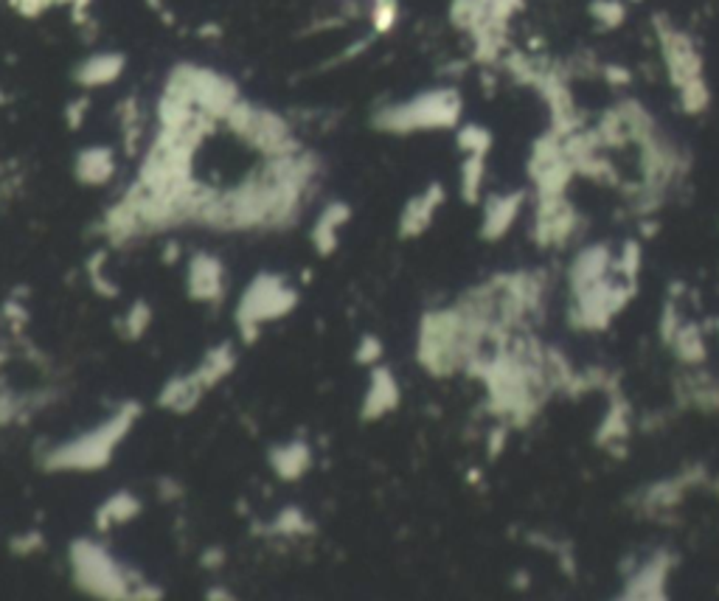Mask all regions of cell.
I'll use <instances>...</instances> for the list:
<instances>
[{
	"label": "cell",
	"instance_id": "obj_1",
	"mask_svg": "<svg viewBox=\"0 0 719 601\" xmlns=\"http://www.w3.org/2000/svg\"><path fill=\"white\" fill-rule=\"evenodd\" d=\"M135 416H138L135 405L122 407L116 416L107 419L101 427L57 447L54 453L46 459V467L48 469H82V472L104 467L112 459V449H116L119 441L130 433Z\"/></svg>",
	"mask_w": 719,
	"mask_h": 601
},
{
	"label": "cell",
	"instance_id": "obj_2",
	"mask_svg": "<svg viewBox=\"0 0 719 601\" xmlns=\"http://www.w3.org/2000/svg\"><path fill=\"white\" fill-rule=\"evenodd\" d=\"M295 300H298L295 290L287 287V281L281 276H270V273L259 276L245 290V295L239 300V310H237V321L242 326V334L248 337V341H253L261 323L284 318L287 312H292Z\"/></svg>",
	"mask_w": 719,
	"mask_h": 601
},
{
	"label": "cell",
	"instance_id": "obj_3",
	"mask_svg": "<svg viewBox=\"0 0 719 601\" xmlns=\"http://www.w3.org/2000/svg\"><path fill=\"white\" fill-rule=\"evenodd\" d=\"M459 96L452 90L425 93L407 104L391 107L376 116V124L391 132H407V130H430V127H449L459 119Z\"/></svg>",
	"mask_w": 719,
	"mask_h": 601
},
{
	"label": "cell",
	"instance_id": "obj_4",
	"mask_svg": "<svg viewBox=\"0 0 719 601\" xmlns=\"http://www.w3.org/2000/svg\"><path fill=\"white\" fill-rule=\"evenodd\" d=\"M70 562H73V574H77V582L96 593V596H107V598H122L127 596L130 585L124 571L119 568V562H112L110 554L104 548H99L96 543H73L70 548Z\"/></svg>",
	"mask_w": 719,
	"mask_h": 601
},
{
	"label": "cell",
	"instance_id": "obj_5",
	"mask_svg": "<svg viewBox=\"0 0 719 601\" xmlns=\"http://www.w3.org/2000/svg\"><path fill=\"white\" fill-rule=\"evenodd\" d=\"M225 292V270L222 261L208 256V253H197L188 265V295L195 300H219Z\"/></svg>",
	"mask_w": 719,
	"mask_h": 601
},
{
	"label": "cell",
	"instance_id": "obj_6",
	"mask_svg": "<svg viewBox=\"0 0 719 601\" xmlns=\"http://www.w3.org/2000/svg\"><path fill=\"white\" fill-rule=\"evenodd\" d=\"M397 405H399V385L394 380V374L383 365H376L371 374L365 402H363V419H380Z\"/></svg>",
	"mask_w": 719,
	"mask_h": 601
},
{
	"label": "cell",
	"instance_id": "obj_7",
	"mask_svg": "<svg viewBox=\"0 0 719 601\" xmlns=\"http://www.w3.org/2000/svg\"><path fill=\"white\" fill-rule=\"evenodd\" d=\"M441 200H444V192L439 189V185H430L425 195L413 197L407 203V208L402 211V222H399L402 237H419L433 222V214L441 206Z\"/></svg>",
	"mask_w": 719,
	"mask_h": 601
},
{
	"label": "cell",
	"instance_id": "obj_8",
	"mask_svg": "<svg viewBox=\"0 0 719 601\" xmlns=\"http://www.w3.org/2000/svg\"><path fill=\"white\" fill-rule=\"evenodd\" d=\"M520 211V195H498V197H489L486 208H483V237L486 239H498L503 237L512 222Z\"/></svg>",
	"mask_w": 719,
	"mask_h": 601
},
{
	"label": "cell",
	"instance_id": "obj_9",
	"mask_svg": "<svg viewBox=\"0 0 719 601\" xmlns=\"http://www.w3.org/2000/svg\"><path fill=\"white\" fill-rule=\"evenodd\" d=\"M206 394V385L197 380V374H185V377H177L172 383H166V388L161 391V405L174 410V413H185V410H192L200 396Z\"/></svg>",
	"mask_w": 719,
	"mask_h": 601
},
{
	"label": "cell",
	"instance_id": "obj_10",
	"mask_svg": "<svg viewBox=\"0 0 719 601\" xmlns=\"http://www.w3.org/2000/svg\"><path fill=\"white\" fill-rule=\"evenodd\" d=\"M116 172V158H112L110 149L104 146H93V149H85L77 158V177L88 185H101L112 177Z\"/></svg>",
	"mask_w": 719,
	"mask_h": 601
},
{
	"label": "cell",
	"instance_id": "obj_11",
	"mask_svg": "<svg viewBox=\"0 0 719 601\" xmlns=\"http://www.w3.org/2000/svg\"><path fill=\"white\" fill-rule=\"evenodd\" d=\"M349 216H352V211L344 203H334L321 214L315 231H312V242H315L318 253L329 256L337 248V228H344V225L349 222Z\"/></svg>",
	"mask_w": 719,
	"mask_h": 601
},
{
	"label": "cell",
	"instance_id": "obj_12",
	"mask_svg": "<svg viewBox=\"0 0 719 601\" xmlns=\"http://www.w3.org/2000/svg\"><path fill=\"white\" fill-rule=\"evenodd\" d=\"M310 461H312V456H310V447L304 441H292V444H287L281 449H273V456H270L273 469L284 480H295L298 475H304Z\"/></svg>",
	"mask_w": 719,
	"mask_h": 601
},
{
	"label": "cell",
	"instance_id": "obj_13",
	"mask_svg": "<svg viewBox=\"0 0 719 601\" xmlns=\"http://www.w3.org/2000/svg\"><path fill=\"white\" fill-rule=\"evenodd\" d=\"M124 68V57L119 54H99V57H90L79 73H77V79L88 88H96V85H107L112 79H119V73Z\"/></svg>",
	"mask_w": 719,
	"mask_h": 601
},
{
	"label": "cell",
	"instance_id": "obj_14",
	"mask_svg": "<svg viewBox=\"0 0 719 601\" xmlns=\"http://www.w3.org/2000/svg\"><path fill=\"white\" fill-rule=\"evenodd\" d=\"M138 514H141V501L130 492H119L99 509V529H110V525H116V522H127Z\"/></svg>",
	"mask_w": 719,
	"mask_h": 601
},
{
	"label": "cell",
	"instance_id": "obj_15",
	"mask_svg": "<svg viewBox=\"0 0 719 601\" xmlns=\"http://www.w3.org/2000/svg\"><path fill=\"white\" fill-rule=\"evenodd\" d=\"M231 368H234V352H231V346H219V349H214L206 360H203V365L195 371L197 374V380L206 385V391L211 388V385H217L225 374H231Z\"/></svg>",
	"mask_w": 719,
	"mask_h": 601
},
{
	"label": "cell",
	"instance_id": "obj_16",
	"mask_svg": "<svg viewBox=\"0 0 719 601\" xmlns=\"http://www.w3.org/2000/svg\"><path fill=\"white\" fill-rule=\"evenodd\" d=\"M481 183H483V155H470V161L461 169V189H464L467 203L478 200Z\"/></svg>",
	"mask_w": 719,
	"mask_h": 601
},
{
	"label": "cell",
	"instance_id": "obj_17",
	"mask_svg": "<svg viewBox=\"0 0 719 601\" xmlns=\"http://www.w3.org/2000/svg\"><path fill=\"white\" fill-rule=\"evenodd\" d=\"M149 318H153V312H149V307L143 304V300H135L132 304V310L127 312V318H124V332H127V337H141L143 332H146V326H149Z\"/></svg>",
	"mask_w": 719,
	"mask_h": 601
},
{
	"label": "cell",
	"instance_id": "obj_18",
	"mask_svg": "<svg viewBox=\"0 0 719 601\" xmlns=\"http://www.w3.org/2000/svg\"><path fill=\"white\" fill-rule=\"evenodd\" d=\"M374 26L376 31H388L397 20V0H374Z\"/></svg>",
	"mask_w": 719,
	"mask_h": 601
},
{
	"label": "cell",
	"instance_id": "obj_19",
	"mask_svg": "<svg viewBox=\"0 0 719 601\" xmlns=\"http://www.w3.org/2000/svg\"><path fill=\"white\" fill-rule=\"evenodd\" d=\"M276 529L284 532V534H301V532L307 529V520H304V514H301L298 509H287V511H281Z\"/></svg>",
	"mask_w": 719,
	"mask_h": 601
},
{
	"label": "cell",
	"instance_id": "obj_20",
	"mask_svg": "<svg viewBox=\"0 0 719 601\" xmlns=\"http://www.w3.org/2000/svg\"><path fill=\"white\" fill-rule=\"evenodd\" d=\"M357 363H363V365H374L376 360L383 357V343L376 341V337H363V343H360V349H357Z\"/></svg>",
	"mask_w": 719,
	"mask_h": 601
}]
</instances>
